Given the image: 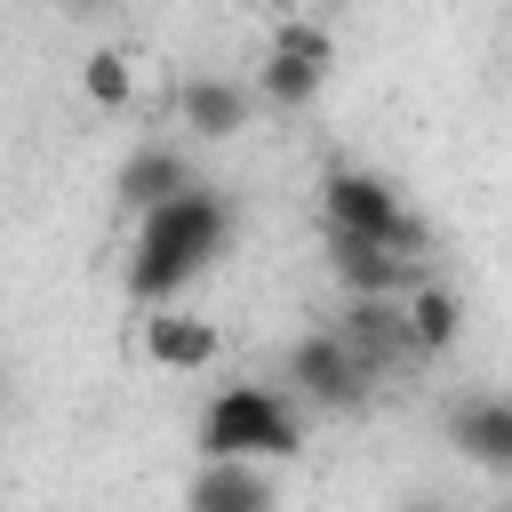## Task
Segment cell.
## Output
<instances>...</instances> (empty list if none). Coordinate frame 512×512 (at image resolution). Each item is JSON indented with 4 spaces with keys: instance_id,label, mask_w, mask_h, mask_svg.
Instances as JSON below:
<instances>
[{
    "instance_id": "2",
    "label": "cell",
    "mask_w": 512,
    "mask_h": 512,
    "mask_svg": "<svg viewBox=\"0 0 512 512\" xmlns=\"http://www.w3.org/2000/svg\"><path fill=\"white\" fill-rule=\"evenodd\" d=\"M192 440H200V456H248V464H288V456H304V400L288 392V384H224L208 408H200V424H192Z\"/></svg>"
},
{
    "instance_id": "3",
    "label": "cell",
    "mask_w": 512,
    "mask_h": 512,
    "mask_svg": "<svg viewBox=\"0 0 512 512\" xmlns=\"http://www.w3.org/2000/svg\"><path fill=\"white\" fill-rule=\"evenodd\" d=\"M320 232H360V240H392V248H432L424 224L408 216V200L376 176V168H328L320 176Z\"/></svg>"
},
{
    "instance_id": "10",
    "label": "cell",
    "mask_w": 512,
    "mask_h": 512,
    "mask_svg": "<svg viewBox=\"0 0 512 512\" xmlns=\"http://www.w3.org/2000/svg\"><path fill=\"white\" fill-rule=\"evenodd\" d=\"M176 184H192V160H184V144H168V136H152V144H136V152L120 160V200H128V216L152 208V200H168Z\"/></svg>"
},
{
    "instance_id": "8",
    "label": "cell",
    "mask_w": 512,
    "mask_h": 512,
    "mask_svg": "<svg viewBox=\"0 0 512 512\" xmlns=\"http://www.w3.org/2000/svg\"><path fill=\"white\" fill-rule=\"evenodd\" d=\"M400 328H408L416 360H448V352L464 344V296H456L440 272H424L416 288H400Z\"/></svg>"
},
{
    "instance_id": "11",
    "label": "cell",
    "mask_w": 512,
    "mask_h": 512,
    "mask_svg": "<svg viewBox=\"0 0 512 512\" xmlns=\"http://www.w3.org/2000/svg\"><path fill=\"white\" fill-rule=\"evenodd\" d=\"M320 88H328V64H304L288 48H264L256 56V80H248V96L272 104V112H304V104H320Z\"/></svg>"
},
{
    "instance_id": "9",
    "label": "cell",
    "mask_w": 512,
    "mask_h": 512,
    "mask_svg": "<svg viewBox=\"0 0 512 512\" xmlns=\"http://www.w3.org/2000/svg\"><path fill=\"white\" fill-rule=\"evenodd\" d=\"M192 504L200 512H256V504H272V472L248 464V456H200Z\"/></svg>"
},
{
    "instance_id": "1",
    "label": "cell",
    "mask_w": 512,
    "mask_h": 512,
    "mask_svg": "<svg viewBox=\"0 0 512 512\" xmlns=\"http://www.w3.org/2000/svg\"><path fill=\"white\" fill-rule=\"evenodd\" d=\"M224 240H232V200H224L208 176L176 184L168 200L136 208V232H128V296H136V304L184 296V288L224 256Z\"/></svg>"
},
{
    "instance_id": "13",
    "label": "cell",
    "mask_w": 512,
    "mask_h": 512,
    "mask_svg": "<svg viewBox=\"0 0 512 512\" xmlns=\"http://www.w3.org/2000/svg\"><path fill=\"white\" fill-rule=\"evenodd\" d=\"M136 88H144V64L128 48H88L80 56V104L88 112H136Z\"/></svg>"
},
{
    "instance_id": "12",
    "label": "cell",
    "mask_w": 512,
    "mask_h": 512,
    "mask_svg": "<svg viewBox=\"0 0 512 512\" xmlns=\"http://www.w3.org/2000/svg\"><path fill=\"white\" fill-rule=\"evenodd\" d=\"M448 432H456V448L472 456V464H512V400H496V392H480V400H456V416H448Z\"/></svg>"
},
{
    "instance_id": "6",
    "label": "cell",
    "mask_w": 512,
    "mask_h": 512,
    "mask_svg": "<svg viewBox=\"0 0 512 512\" xmlns=\"http://www.w3.org/2000/svg\"><path fill=\"white\" fill-rule=\"evenodd\" d=\"M328 272L344 296H400L416 288L432 264L416 248H392V240H360V232H328Z\"/></svg>"
},
{
    "instance_id": "7",
    "label": "cell",
    "mask_w": 512,
    "mask_h": 512,
    "mask_svg": "<svg viewBox=\"0 0 512 512\" xmlns=\"http://www.w3.org/2000/svg\"><path fill=\"white\" fill-rule=\"evenodd\" d=\"M176 120H184L200 144H232V136L256 120V96H248V80H224V72H192V80L176 88Z\"/></svg>"
},
{
    "instance_id": "4",
    "label": "cell",
    "mask_w": 512,
    "mask_h": 512,
    "mask_svg": "<svg viewBox=\"0 0 512 512\" xmlns=\"http://www.w3.org/2000/svg\"><path fill=\"white\" fill-rule=\"evenodd\" d=\"M136 360H144L152 376H208V368L224 360V328H216L200 304H184V296L144 304V320H136Z\"/></svg>"
},
{
    "instance_id": "15",
    "label": "cell",
    "mask_w": 512,
    "mask_h": 512,
    "mask_svg": "<svg viewBox=\"0 0 512 512\" xmlns=\"http://www.w3.org/2000/svg\"><path fill=\"white\" fill-rule=\"evenodd\" d=\"M72 8H104V0H72Z\"/></svg>"
},
{
    "instance_id": "5",
    "label": "cell",
    "mask_w": 512,
    "mask_h": 512,
    "mask_svg": "<svg viewBox=\"0 0 512 512\" xmlns=\"http://www.w3.org/2000/svg\"><path fill=\"white\" fill-rule=\"evenodd\" d=\"M288 392L304 408H360L368 400V368L352 360V344L336 328H312L288 344Z\"/></svg>"
},
{
    "instance_id": "14",
    "label": "cell",
    "mask_w": 512,
    "mask_h": 512,
    "mask_svg": "<svg viewBox=\"0 0 512 512\" xmlns=\"http://www.w3.org/2000/svg\"><path fill=\"white\" fill-rule=\"evenodd\" d=\"M280 16H328V8H344V0H272Z\"/></svg>"
}]
</instances>
